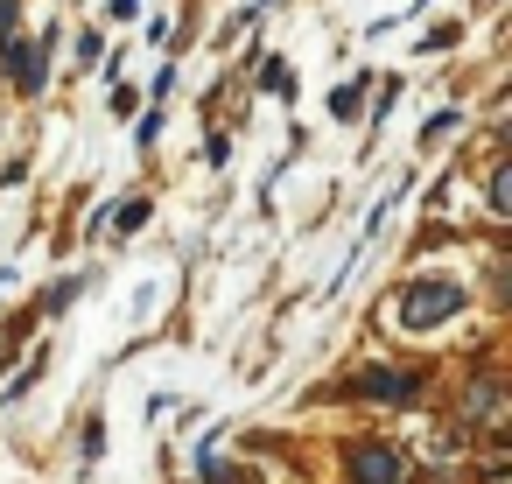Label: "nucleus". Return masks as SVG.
Returning a JSON list of instances; mask_svg holds the SVG:
<instances>
[{
  "label": "nucleus",
  "mask_w": 512,
  "mask_h": 484,
  "mask_svg": "<svg viewBox=\"0 0 512 484\" xmlns=\"http://www.w3.org/2000/svg\"><path fill=\"white\" fill-rule=\"evenodd\" d=\"M456 281H421V288H407V309H400V323L407 330H435L442 316H456Z\"/></svg>",
  "instance_id": "f257e3e1"
},
{
  "label": "nucleus",
  "mask_w": 512,
  "mask_h": 484,
  "mask_svg": "<svg viewBox=\"0 0 512 484\" xmlns=\"http://www.w3.org/2000/svg\"><path fill=\"white\" fill-rule=\"evenodd\" d=\"M400 456L393 449H351V484H400Z\"/></svg>",
  "instance_id": "f03ea898"
},
{
  "label": "nucleus",
  "mask_w": 512,
  "mask_h": 484,
  "mask_svg": "<svg viewBox=\"0 0 512 484\" xmlns=\"http://www.w3.org/2000/svg\"><path fill=\"white\" fill-rule=\"evenodd\" d=\"M260 85H267V92H295V71H288V64H267Z\"/></svg>",
  "instance_id": "7ed1b4c3"
},
{
  "label": "nucleus",
  "mask_w": 512,
  "mask_h": 484,
  "mask_svg": "<svg viewBox=\"0 0 512 484\" xmlns=\"http://www.w3.org/2000/svg\"><path fill=\"white\" fill-rule=\"evenodd\" d=\"M330 113H337V120L358 113V85H337V92H330Z\"/></svg>",
  "instance_id": "20e7f679"
},
{
  "label": "nucleus",
  "mask_w": 512,
  "mask_h": 484,
  "mask_svg": "<svg viewBox=\"0 0 512 484\" xmlns=\"http://www.w3.org/2000/svg\"><path fill=\"white\" fill-rule=\"evenodd\" d=\"M365 393H386V400H393V393H407V379H393V372H372V379H365Z\"/></svg>",
  "instance_id": "39448f33"
},
{
  "label": "nucleus",
  "mask_w": 512,
  "mask_h": 484,
  "mask_svg": "<svg viewBox=\"0 0 512 484\" xmlns=\"http://www.w3.org/2000/svg\"><path fill=\"white\" fill-rule=\"evenodd\" d=\"M204 470H211L204 484H246V477H239V470H225V463H204Z\"/></svg>",
  "instance_id": "423d86ee"
}]
</instances>
